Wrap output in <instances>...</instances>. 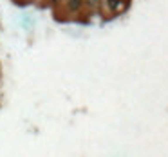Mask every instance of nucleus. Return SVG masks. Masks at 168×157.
Here are the masks:
<instances>
[{"instance_id": "1", "label": "nucleus", "mask_w": 168, "mask_h": 157, "mask_svg": "<svg viewBox=\"0 0 168 157\" xmlns=\"http://www.w3.org/2000/svg\"><path fill=\"white\" fill-rule=\"evenodd\" d=\"M65 6H67V11L69 13H78L80 9H81V6H83V0H67Z\"/></svg>"}, {"instance_id": "2", "label": "nucleus", "mask_w": 168, "mask_h": 157, "mask_svg": "<svg viewBox=\"0 0 168 157\" xmlns=\"http://www.w3.org/2000/svg\"><path fill=\"white\" fill-rule=\"evenodd\" d=\"M105 4H107V7L110 9L112 13L119 11V6H121V0H105Z\"/></svg>"}, {"instance_id": "3", "label": "nucleus", "mask_w": 168, "mask_h": 157, "mask_svg": "<svg viewBox=\"0 0 168 157\" xmlns=\"http://www.w3.org/2000/svg\"><path fill=\"white\" fill-rule=\"evenodd\" d=\"M83 2H85L90 9H98L100 7V0H83Z\"/></svg>"}, {"instance_id": "4", "label": "nucleus", "mask_w": 168, "mask_h": 157, "mask_svg": "<svg viewBox=\"0 0 168 157\" xmlns=\"http://www.w3.org/2000/svg\"><path fill=\"white\" fill-rule=\"evenodd\" d=\"M60 2H61V0H51V4H52V6H58Z\"/></svg>"}]
</instances>
